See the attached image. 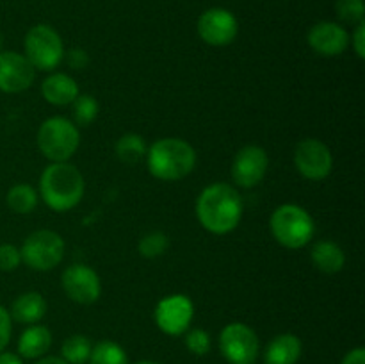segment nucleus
Instances as JSON below:
<instances>
[{"label":"nucleus","mask_w":365,"mask_h":364,"mask_svg":"<svg viewBox=\"0 0 365 364\" xmlns=\"http://www.w3.org/2000/svg\"><path fill=\"white\" fill-rule=\"evenodd\" d=\"M36 70L27 57L14 50H0V91L21 93L34 82Z\"/></svg>","instance_id":"obj_14"},{"label":"nucleus","mask_w":365,"mask_h":364,"mask_svg":"<svg viewBox=\"0 0 365 364\" xmlns=\"http://www.w3.org/2000/svg\"><path fill=\"white\" fill-rule=\"evenodd\" d=\"M11 334H13V320H11L9 310L0 303V352H4L9 345Z\"/></svg>","instance_id":"obj_30"},{"label":"nucleus","mask_w":365,"mask_h":364,"mask_svg":"<svg viewBox=\"0 0 365 364\" xmlns=\"http://www.w3.org/2000/svg\"><path fill=\"white\" fill-rule=\"evenodd\" d=\"M24 52L34 70L52 71L64 61L63 38L50 25H34L25 34Z\"/></svg>","instance_id":"obj_6"},{"label":"nucleus","mask_w":365,"mask_h":364,"mask_svg":"<svg viewBox=\"0 0 365 364\" xmlns=\"http://www.w3.org/2000/svg\"><path fill=\"white\" fill-rule=\"evenodd\" d=\"M303 345L298 335L278 334L267 343L264 352V364H296L302 357Z\"/></svg>","instance_id":"obj_17"},{"label":"nucleus","mask_w":365,"mask_h":364,"mask_svg":"<svg viewBox=\"0 0 365 364\" xmlns=\"http://www.w3.org/2000/svg\"><path fill=\"white\" fill-rule=\"evenodd\" d=\"M135 364H160V363H155V360H139V363Z\"/></svg>","instance_id":"obj_36"},{"label":"nucleus","mask_w":365,"mask_h":364,"mask_svg":"<svg viewBox=\"0 0 365 364\" xmlns=\"http://www.w3.org/2000/svg\"><path fill=\"white\" fill-rule=\"evenodd\" d=\"M185 348L192 353V355L203 357L210 352V346H212V341H210V334L203 328H189L185 332Z\"/></svg>","instance_id":"obj_28"},{"label":"nucleus","mask_w":365,"mask_h":364,"mask_svg":"<svg viewBox=\"0 0 365 364\" xmlns=\"http://www.w3.org/2000/svg\"><path fill=\"white\" fill-rule=\"evenodd\" d=\"M93 343L89 341L88 335L75 334L70 335L61 346V357L68 364H88L89 355H91Z\"/></svg>","instance_id":"obj_24"},{"label":"nucleus","mask_w":365,"mask_h":364,"mask_svg":"<svg viewBox=\"0 0 365 364\" xmlns=\"http://www.w3.org/2000/svg\"><path fill=\"white\" fill-rule=\"evenodd\" d=\"M198 34L207 45L227 46L237 38L239 24L232 11L225 7H210L198 18Z\"/></svg>","instance_id":"obj_13"},{"label":"nucleus","mask_w":365,"mask_h":364,"mask_svg":"<svg viewBox=\"0 0 365 364\" xmlns=\"http://www.w3.org/2000/svg\"><path fill=\"white\" fill-rule=\"evenodd\" d=\"M38 148L50 163H66L81 146V131L64 116H50L39 125Z\"/></svg>","instance_id":"obj_5"},{"label":"nucleus","mask_w":365,"mask_h":364,"mask_svg":"<svg viewBox=\"0 0 365 364\" xmlns=\"http://www.w3.org/2000/svg\"><path fill=\"white\" fill-rule=\"evenodd\" d=\"M269 228L278 245L289 250H299L312 241L316 234L314 218L305 207L296 203H282L273 211Z\"/></svg>","instance_id":"obj_4"},{"label":"nucleus","mask_w":365,"mask_h":364,"mask_svg":"<svg viewBox=\"0 0 365 364\" xmlns=\"http://www.w3.org/2000/svg\"><path fill=\"white\" fill-rule=\"evenodd\" d=\"M168 248H170V238L160 231L146 232L138 243L139 256L145 257V259H157V257L164 256Z\"/></svg>","instance_id":"obj_26"},{"label":"nucleus","mask_w":365,"mask_h":364,"mask_svg":"<svg viewBox=\"0 0 365 364\" xmlns=\"http://www.w3.org/2000/svg\"><path fill=\"white\" fill-rule=\"evenodd\" d=\"M52 346V332L45 325H29L18 339V355L21 359H41Z\"/></svg>","instance_id":"obj_19"},{"label":"nucleus","mask_w":365,"mask_h":364,"mask_svg":"<svg viewBox=\"0 0 365 364\" xmlns=\"http://www.w3.org/2000/svg\"><path fill=\"white\" fill-rule=\"evenodd\" d=\"M335 13H337L339 20L344 21V24H362L365 18L364 0H337L335 2Z\"/></svg>","instance_id":"obj_27"},{"label":"nucleus","mask_w":365,"mask_h":364,"mask_svg":"<svg viewBox=\"0 0 365 364\" xmlns=\"http://www.w3.org/2000/svg\"><path fill=\"white\" fill-rule=\"evenodd\" d=\"M310 259L321 273L335 275L344 268L346 253L337 243L330 241V239H321L310 248Z\"/></svg>","instance_id":"obj_20"},{"label":"nucleus","mask_w":365,"mask_h":364,"mask_svg":"<svg viewBox=\"0 0 365 364\" xmlns=\"http://www.w3.org/2000/svg\"><path fill=\"white\" fill-rule=\"evenodd\" d=\"M61 285L68 298L81 305H91L102 295V280L91 266L82 263L70 264L61 275Z\"/></svg>","instance_id":"obj_11"},{"label":"nucleus","mask_w":365,"mask_h":364,"mask_svg":"<svg viewBox=\"0 0 365 364\" xmlns=\"http://www.w3.org/2000/svg\"><path fill=\"white\" fill-rule=\"evenodd\" d=\"M21 264V253L20 248L11 243H2L0 245V271L4 273H11V271L18 270Z\"/></svg>","instance_id":"obj_29"},{"label":"nucleus","mask_w":365,"mask_h":364,"mask_svg":"<svg viewBox=\"0 0 365 364\" xmlns=\"http://www.w3.org/2000/svg\"><path fill=\"white\" fill-rule=\"evenodd\" d=\"M192 318H195V303L187 295L180 293L164 296L153 310V320L159 330L173 338L185 334L191 328Z\"/></svg>","instance_id":"obj_9"},{"label":"nucleus","mask_w":365,"mask_h":364,"mask_svg":"<svg viewBox=\"0 0 365 364\" xmlns=\"http://www.w3.org/2000/svg\"><path fill=\"white\" fill-rule=\"evenodd\" d=\"M341 364H365V348L356 346V348L349 350V352L342 357Z\"/></svg>","instance_id":"obj_33"},{"label":"nucleus","mask_w":365,"mask_h":364,"mask_svg":"<svg viewBox=\"0 0 365 364\" xmlns=\"http://www.w3.org/2000/svg\"><path fill=\"white\" fill-rule=\"evenodd\" d=\"M38 191H36L34 186L25 184V182H20V184H14L13 188L7 191L6 195V203L13 213L16 214H31L32 211L38 206Z\"/></svg>","instance_id":"obj_21"},{"label":"nucleus","mask_w":365,"mask_h":364,"mask_svg":"<svg viewBox=\"0 0 365 364\" xmlns=\"http://www.w3.org/2000/svg\"><path fill=\"white\" fill-rule=\"evenodd\" d=\"M269 168L267 152L259 145H246L239 150L232 161V181L239 188H255L266 177Z\"/></svg>","instance_id":"obj_12"},{"label":"nucleus","mask_w":365,"mask_h":364,"mask_svg":"<svg viewBox=\"0 0 365 364\" xmlns=\"http://www.w3.org/2000/svg\"><path fill=\"white\" fill-rule=\"evenodd\" d=\"M116 157L125 164H135L146 157V146L143 136L135 134V132H128L123 134L116 143Z\"/></svg>","instance_id":"obj_22"},{"label":"nucleus","mask_w":365,"mask_h":364,"mask_svg":"<svg viewBox=\"0 0 365 364\" xmlns=\"http://www.w3.org/2000/svg\"><path fill=\"white\" fill-rule=\"evenodd\" d=\"M98 100L95 96L88 95V93H81L77 98L71 102V114H73V123L81 127H89L93 121L98 116Z\"/></svg>","instance_id":"obj_25"},{"label":"nucleus","mask_w":365,"mask_h":364,"mask_svg":"<svg viewBox=\"0 0 365 364\" xmlns=\"http://www.w3.org/2000/svg\"><path fill=\"white\" fill-rule=\"evenodd\" d=\"M34 364H68L63 357H56V355H48V357H41V359L36 360Z\"/></svg>","instance_id":"obj_35"},{"label":"nucleus","mask_w":365,"mask_h":364,"mask_svg":"<svg viewBox=\"0 0 365 364\" xmlns=\"http://www.w3.org/2000/svg\"><path fill=\"white\" fill-rule=\"evenodd\" d=\"M349 43H351L359 59H365V21L355 25V31H353L351 38H349Z\"/></svg>","instance_id":"obj_32"},{"label":"nucleus","mask_w":365,"mask_h":364,"mask_svg":"<svg viewBox=\"0 0 365 364\" xmlns=\"http://www.w3.org/2000/svg\"><path fill=\"white\" fill-rule=\"evenodd\" d=\"M245 211L237 188L227 182H214L202 189L196 200V218L210 234H230L239 227Z\"/></svg>","instance_id":"obj_1"},{"label":"nucleus","mask_w":365,"mask_h":364,"mask_svg":"<svg viewBox=\"0 0 365 364\" xmlns=\"http://www.w3.org/2000/svg\"><path fill=\"white\" fill-rule=\"evenodd\" d=\"M88 364H128V355L121 345L103 339L93 345Z\"/></svg>","instance_id":"obj_23"},{"label":"nucleus","mask_w":365,"mask_h":364,"mask_svg":"<svg viewBox=\"0 0 365 364\" xmlns=\"http://www.w3.org/2000/svg\"><path fill=\"white\" fill-rule=\"evenodd\" d=\"M86 191L84 175L71 163H50L39 178V196L56 213H66L81 203Z\"/></svg>","instance_id":"obj_2"},{"label":"nucleus","mask_w":365,"mask_h":364,"mask_svg":"<svg viewBox=\"0 0 365 364\" xmlns=\"http://www.w3.org/2000/svg\"><path fill=\"white\" fill-rule=\"evenodd\" d=\"M309 46L323 57H337L349 46V32L337 21H317L307 34Z\"/></svg>","instance_id":"obj_15"},{"label":"nucleus","mask_w":365,"mask_h":364,"mask_svg":"<svg viewBox=\"0 0 365 364\" xmlns=\"http://www.w3.org/2000/svg\"><path fill=\"white\" fill-rule=\"evenodd\" d=\"M146 166L155 178L164 182L182 181L196 166V150L180 138H160L146 150Z\"/></svg>","instance_id":"obj_3"},{"label":"nucleus","mask_w":365,"mask_h":364,"mask_svg":"<svg viewBox=\"0 0 365 364\" xmlns=\"http://www.w3.org/2000/svg\"><path fill=\"white\" fill-rule=\"evenodd\" d=\"M294 166L307 181H324L334 170V156L321 139L307 138L296 145Z\"/></svg>","instance_id":"obj_10"},{"label":"nucleus","mask_w":365,"mask_h":364,"mask_svg":"<svg viewBox=\"0 0 365 364\" xmlns=\"http://www.w3.org/2000/svg\"><path fill=\"white\" fill-rule=\"evenodd\" d=\"M0 364H24V360L18 353L0 352Z\"/></svg>","instance_id":"obj_34"},{"label":"nucleus","mask_w":365,"mask_h":364,"mask_svg":"<svg viewBox=\"0 0 365 364\" xmlns=\"http://www.w3.org/2000/svg\"><path fill=\"white\" fill-rule=\"evenodd\" d=\"M64 59L71 70H86L89 66V54L84 49H71L64 52Z\"/></svg>","instance_id":"obj_31"},{"label":"nucleus","mask_w":365,"mask_h":364,"mask_svg":"<svg viewBox=\"0 0 365 364\" xmlns=\"http://www.w3.org/2000/svg\"><path fill=\"white\" fill-rule=\"evenodd\" d=\"M9 314L11 320L16 321V323L36 325L45 318L46 300L38 291L21 293L14 298Z\"/></svg>","instance_id":"obj_18"},{"label":"nucleus","mask_w":365,"mask_h":364,"mask_svg":"<svg viewBox=\"0 0 365 364\" xmlns=\"http://www.w3.org/2000/svg\"><path fill=\"white\" fill-rule=\"evenodd\" d=\"M64 239L59 232L39 228L31 232L20 246L21 263L34 271H50L59 266L64 257Z\"/></svg>","instance_id":"obj_7"},{"label":"nucleus","mask_w":365,"mask_h":364,"mask_svg":"<svg viewBox=\"0 0 365 364\" xmlns=\"http://www.w3.org/2000/svg\"><path fill=\"white\" fill-rule=\"evenodd\" d=\"M41 95L52 106L64 107L70 106L81 95V89L71 75L64 74V71H56L41 82Z\"/></svg>","instance_id":"obj_16"},{"label":"nucleus","mask_w":365,"mask_h":364,"mask_svg":"<svg viewBox=\"0 0 365 364\" xmlns=\"http://www.w3.org/2000/svg\"><path fill=\"white\" fill-rule=\"evenodd\" d=\"M220 352L228 364H255L260 353V341L257 332L241 321L228 323L220 332Z\"/></svg>","instance_id":"obj_8"}]
</instances>
